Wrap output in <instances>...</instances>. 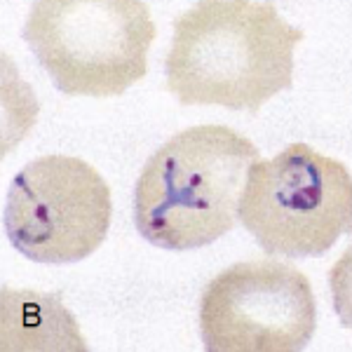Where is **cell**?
I'll return each instance as SVG.
<instances>
[{
	"mask_svg": "<svg viewBox=\"0 0 352 352\" xmlns=\"http://www.w3.org/2000/svg\"><path fill=\"white\" fill-rule=\"evenodd\" d=\"M300 41L272 0H195L174 19L167 89L184 106L256 113L294 85Z\"/></svg>",
	"mask_w": 352,
	"mask_h": 352,
	"instance_id": "1",
	"label": "cell"
},
{
	"mask_svg": "<svg viewBox=\"0 0 352 352\" xmlns=\"http://www.w3.org/2000/svg\"><path fill=\"white\" fill-rule=\"evenodd\" d=\"M258 148L226 124L176 132L146 160L134 186V223L167 252L209 247L232 230Z\"/></svg>",
	"mask_w": 352,
	"mask_h": 352,
	"instance_id": "2",
	"label": "cell"
},
{
	"mask_svg": "<svg viewBox=\"0 0 352 352\" xmlns=\"http://www.w3.org/2000/svg\"><path fill=\"white\" fill-rule=\"evenodd\" d=\"M146 0H33L24 43L68 96H120L148 73Z\"/></svg>",
	"mask_w": 352,
	"mask_h": 352,
	"instance_id": "3",
	"label": "cell"
},
{
	"mask_svg": "<svg viewBox=\"0 0 352 352\" xmlns=\"http://www.w3.org/2000/svg\"><path fill=\"white\" fill-rule=\"evenodd\" d=\"M237 217L270 256H322L352 232V174L312 146L292 144L249 167Z\"/></svg>",
	"mask_w": 352,
	"mask_h": 352,
	"instance_id": "4",
	"label": "cell"
},
{
	"mask_svg": "<svg viewBox=\"0 0 352 352\" xmlns=\"http://www.w3.org/2000/svg\"><path fill=\"white\" fill-rule=\"evenodd\" d=\"M111 214V188L92 164L71 155H43L10 184L3 228L28 261L64 265L104 244Z\"/></svg>",
	"mask_w": 352,
	"mask_h": 352,
	"instance_id": "5",
	"label": "cell"
},
{
	"mask_svg": "<svg viewBox=\"0 0 352 352\" xmlns=\"http://www.w3.org/2000/svg\"><path fill=\"white\" fill-rule=\"evenodd\" d=\"M315 327V292L308 277L289 263H235L202 292L200 331L212 352L303 350Z\"/></svg>",
	"mask_w": 352,
	"mask_h": 352,
	"instance_id": "6",
	"label": "cell"
},
{
	"mask_svg": "<svg viewBox=\"0 0 352 352\" xmlns=\"http://www.w3.org/2000/svg\"><path fill=\"white\" fill-rule=\"evenodd\" d=\"M331 292L340 322L352 329V247L343 254L336 268L331 270Z\"/></svg>",
	"mask_w": 352,
	"mask_h": 352,
	"instance_id": "7",
	"label": "cell"
}]
</instances>
